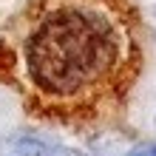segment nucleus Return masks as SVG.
I'll list each match as a JSON object with an SVG mask.
<instances>
[{
    "mask_svg": "<svg viewBox=\"0 0 156 156\" xmlns=\"http://www.w3.org/2000/svg\"><path fill=\"white\" fill-rule=\"evenodd\" d=\"M0 156H82V153L54 145L34 133H12L0 142Z\"/></svg>",
    "mask_w": 156,
    "mask_h": 156,
    "instance_id": "f03ea898",
    "label": "nucleus"
},
{
    "mask_svg": "<svg viewBox=\"0 0 156 156\" xmlns=\"http://www.w3.org/2000/svg\"><path fill=\"white\" fill-rule=\"evenodd\" d=\"M128 34L97 3L43 9L23 40V66L34 94L54 105L94 102L119 80Z\"/></svg>",
    "mask_w": 156,
    "mask_h": 156,
    "instance_id": "f257e3e1",
    "label": "nucleus"
},
{
    "mask_svg": "<svg viewBox=\"0 0 156 156\" xmlns=\"http://www.w3.org/2000/svg\"><path fill=\"white\" fill-rule=\"evenodd\" d=\"M128 156H156V145H136L133 151H128Z\"/></svg>",
    "mask_w": 156,
    "mask_h": 156,
    "instance_id": "7ed1b4c3",
    "label": "nucleus"
}]
</instances>
